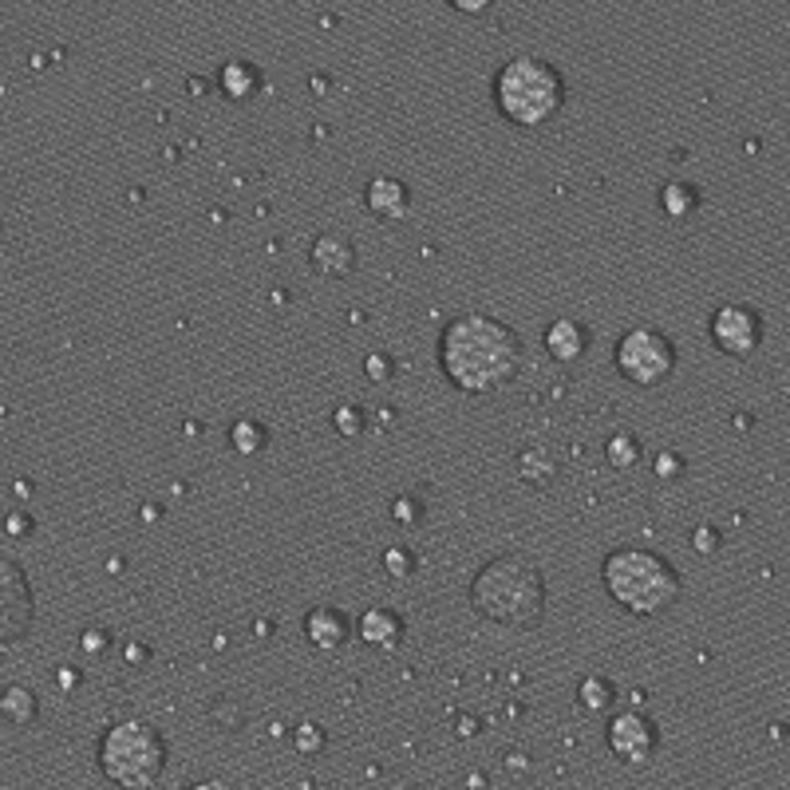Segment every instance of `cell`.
Returning a JSON list of instances; mask_svg holds the SVG:
<instances>
[{
	"label": "cell",
	"mask_w": 790,
	"mask_h": 790,
	"mask_svg": "<svg viewBox=\"0 0 790 790\" xmlns=\"http://www.w3.org/2000/svg\"><path fill=\"white\" fill-rule=\"evenodd\" d=\"M522 360V336L487 312H458L439 333V368L451 387L467 395H490L514 384Z\"/></svg>",
	"instance_id": "1"
},
{
	"label": "cell",
	"mask_w": 790,
	"mask_h": 790,
	"mask_svg": "<svg viewBox=\"0 0 790 790\" xmlns=\"http://www.w3.org/2000/svg\"><path fill=\"white\" fill-rule=\"evenodd\" d=\"M470 609L494 624L530 633L546 617V573L530 553H494L470 577Z\"/></svg>",
	"instance_id": "2"
},
{
	"label": "cell",
	"mask_w": 790,
	"mask_h": 790,
	"mask_svg": "<svg viewBox=\"0 0 790 790\" xmlns=\"http://www.w3.org/2000/svg\"><path fill=\"white\" fill-rule=\"evenodd\" d=\"M490 95L506 123L534 131L562 115V107L570 104V84L546 56L518 52L499 63V72L490 80Z\"/></svg>",
	"instance_id": "3"
},
{
	"label": "cell",
	"mask_w": 790,
	"mask_h": 790,
	"mask_svg": "<svg viewBox=\"0 0 790 790\" xmlns=\"http://www.w3.org/2000/svg\"><path fill=\"white\" fill-rule=\"evenodd\" d=\"M601 582L624 613L633 617H656L672 609L684 592L677 565L665 553L648 546H617L601 558Z\"/></svg>",
	"instance_id": "4"
},
{
	"label": "cell",
	"mask_w": 790,
	"mask_h": 790,
	"mask_svg": "<svg viewBox=\"0 0 790 790\" xmlns=\"http://www.w3.org/2000/svg\"><path fill=\"white\" fill-rule=\"evenodd\" d=\"M95 763L119 790H146L167 767V739L146 719H115L99 735Z\"/></svg>",
	"instance_id": "5"
},
{
	"label": "cell",
	"mask_w": 790,
	"mask_h": 790,
	"mask_svg": "<svg viewBox=\"0 0 790 790\" xmlns=\"http://www.w3.org/2000/svg\"><path fill=\"white\" fill-rule=\"evenodd\" d=\"M613 364L629 384L656 387L677 372V344H672L668 333L653 328V324H636V328H629L617 340Z\"/></svg>",
	"instance_id": "6"
},
{
	"label": "cell",
	"mask_w": 790,
	"mask_h": 790,
	"mask_svg": "<svg viewBox=\"0 0 790 790\" xmlns=\"http://www.w3.org/2000/svg\"><path fill=\"white\" fill-rule=\"evenodd\" d=\"M36 621V597L24 565L12 553L0 550V656H9L32 633Z\"/></svg>",
	"instance_id": "7"
},
{
	"label": "cell",
	"mask_w": 790,
	"mask_h": 790,
	"mask_svg": "<svg viewBox=\"0 0 790 790\" xmlns=\"http://www.w3.org/2000/svg\"><path fill=\"white\" fill-rule=\"evenodd\" d=\"M707 336L723 356H735V360H747L755 356V348L763 344V316L759 309H751L743 301H728L719 304L707 321Z\"/></svg>",
	"instance_id": "8"
},
{
	"label": "cell",
	"mask_w": 790,
	"mask_h": 790,
	"mask_svg": "<svg viewBox=\"0 0 790 790\" xmlns=\"http://www.w3.org/2000/svg\"><path fill=\"white\" fill-rule=\"evenodd\" d=\"M605 743H609V751H613L621 763L645 767L656 751H660V728H656L645 711H621V716L609 719Z\"/></svg>",
	"instance_id": "9"
},
{
	"label": "cell",
	"mask_w": 790,
	"mask_h": 790,
	"mask_svg": "<svg viewBox=\"0 0 790 790\" xmlns=\"http://www.w3.org/2000/svg\"><path fill=\"white\" fill-rule=\"evenodd\" d=\"M301 633H304V641H309V648H316V653H336V648L348 645V636L356 633V624L348 621V613H340L336 605H316V609L304 613Z\"/></svg>",
	"instance_id": "10"
},
{
	"label": "cell",
	"mask_w": 790,
	"mask_h": 790,
	"mask_svg": "<svg viewBox=\"0 0 790 790\" xmlns=\"http://www.w3.org/2000/svg\"><path fill=\"white\" fill-rule=\"evenodd\" d=\"M309 265L321 277H348L356 270V241L344 229H324L312 238Z\"/></svg>",
	"instance_id": "11"
},
{
	"label": "cell",
	"mask_w": 790,
	"mask_h": 790,
	"mask_svg": "<svg viewBox=\"0 0 790 790\" xmlns=\"http://www.w3.org/2000/svg\"><path fill=\"white\" fill-rule=\"evenodd\" d=\"M541 344H546L550 360H558V364H577V360H585V352H589L592 333L582 316H558V321H550Z\"/></svg>",
	"instance_id": "12"
},
{
	"label": "cell",
	"mask_w": 790,
	"mask_h": 790,
	"mask_svg": "<svg viewBox=\"0 0 790 790\" xmlns=\"http://www.w3.org/2000/svg\"><path fill=\"white\" fill-rule=\"evenodd\" d=\"M356 636H360L368 648L395 653V648L404 645L407 621L395 613V609H387V605H372V609H364V613H360V621H356Z\"/></svg>",
	"instance_id": "13"
},
{
	"label": "cell",
	"mask_w": 790,
	"mask_h": 790,
	"mask_svg": "<svg viewBox=\"0 0 790 790\" xmlns=\"http://www.w3.org/2000/svg\"><path fill=\"white\" fill-rule=\"evenodd\" d=\"M364 206L372 210L375 218L404 222L407 214H411V187L395 175H375V178H368V187H364Z\"/></svg>",
	"instance_id": "14"
},
{
	"label": "cell",
	"mask_w": 790,
	"mask_h": 790,
	"mask_svg": "<svg viewBox=\"0 0 790 790\" xmlns=\"http://www.w3.org/2000/svg\"><path fill=\"white\" fill-rule=\"evenodd\" d=\"M558 475H562V463H558V455H553L546 443H530V447H522L518 479L526 482V487H550V482H558Z\"/></svg>",
	"instance_id": "15"
},
{
	"label": "cell",
	"mask_w": 790,
	"mask_h": 790,
	"mask_svg": "<svg viewBox=\"0 0 790 790\" xmlns=\"http://www.w3.org/2000/svg\"><path fill=\"white\" fill-rule=\"evenodd\" d=\"M218 87L222 95H229V99H253V95L261 92V72L258 63L250 60H226L218 68Z\"/></svg>",
	"instance_id": "16"
},
{
	"label": "cell",
	"mask_w": 790,
	"mask_h": 790,
	"mask_svg": "<svg viewBox=\"0 0 790 790\" xmlns=\"http://www.w3.org/2000/svg\"><path fill=\"white\" fill-rule=\"evenodd\" d=\"M36 716H40V699H36L32 687L9 684L0 692V719H4L9 728H32Z\"/></svg>",
	"instance_id": "17"
},
{
	"label": "cell",
	"mask_w": 790,
	"mask_h": 790,
	"mask_svg": "<svg viewBox=\"0 0 790 790\" xmlns=\"http://www.w3.org/2000/svg\"><path fill=\"white\" fill-rule=\"evenodd\" d=\"M656 202H660V210H665V218L687 222L699 210L704 198H699V187H692V182H665L660 194H656Z\"/></svg>",
	"instance_id": "18"
},
{
	"label": "cell",
	"mask_w": 790,
	"mask_h": 790,
	"mask_svg": "<svg viewBox=\"0 0 790 790\" xmlns=\"http://www.w3.org/2000/svg\"><path fill=\"white\" fill-rule=\"evenodd\" d=\"M229 447H234V455H241V458L261 455V451L270 447V427L253 416L234 419V423H229Z\"/></svg>",
	"instance_id": "19"
},
{
	"label": "cell",
	"mask_w": 790,
	"mask_h": 790,
	"mask_svg": "<svg viewBox=\"0 0 790 790\" xmlns=\"http://www.w3.org/2000/svg\"><path fill=\"white\" fill-rule=\"evenodd\" d=\"M577 704H582V711H589V716H601V711H609V707L617 704V684L609 677H601V672H589V677H582V684H577Z\"/></svg>",
	"instance_id": "20"
},
{
	"label": "cell",
	"mask_w": 790,
	"mask_h": 790,
	"mask_svg": "<svg viewBox=\"0 0 790 790\" xmlns=\"http://www.w3.org/2000/svg\"><path fill=\"white\" fill-rule=\"evenodd\" d=\"M605 458L617 470H633L645 458V443H641L636 431H613V435L605 439Z\"/></svg>",
	"instance_id": "21"
},
{
	"label": "cell",
	"mask_w": 790,
	"mask_h": 790,
	"mask_svg": "<svg viewBox=\"0 0 790 790\" xmlns=\"http://www.w3.org/2000/svg\"><path fill=\"white\" fill-rule=\"evenodd\" d=\"M292 747H297V755H304V759H316V755H324V747H328V731H324L321 723H312V719H301V723L292 728Z\"/></svg>",
	"instance_id": "22"
},
{
	"label": "cell",
	"mask_w": 790,
	"mask_h": 790,
	"mask_svg": "<svg viewBox=\"0 0 790 790\" xmlns=\"http://www.w3.org/2000/svg\"><path fill=\"white\" fill-rule=\"evenodd\" d=\"M384 570H387V577H395V582L416 577V570H419L416 550H411V546H387V550H384Z\"/></svg>",
	"instance_id": "23"
},
{
	"label": "cell",
	"mask_w": 790,
	"mask_h": 790,
	"mask_svg": "<svg viewBox=\"0 0 790 790\" xmlns=\"http://www.w3.org/2000/svg\"><path fill=\"white\" fill-rule=\"evenodd\" d=\"M333 427L344 439H360L368 431V411L360 404H340L333 411Z\"/></svg>",
	"instance_id": "24"
},
{
	"label": "cell",
	"mask_w": 790,
	"mask_h": 790,
	"mask_svg": "<svg viewBox=\"0 0 790 790\" xmlns=\"http://www.w3.org/2000/svg\"><path fill=\"white\" fill-rule=\"evenodd\" d=\"M210 723H218V731H241L246 728V707L234 704L229 696H218L210 704Z\"/></svg>",
	"instance_id": "25"
},
{
	"label": "cell",
	"mask_w": 790,
	"mask_h": 790,
	"mask_svg": "<svg viewBox=\"0 0 790 790\" xmlns=\"http://www.w3.org/2000/svg\"><path fill=\"white\" fill-rule=\"evenodd\" d=\"M423 499L419 494H411V490H404V494H395V502H392V518H395V526H404V530H411V526H419L423 522Z\"/></svg>",
	"instance_id": "26"
},
{
	"label": "cell",
	"mask_w": 790,
	"mask_h": 790,
	"mask_svg": "<svg viewBox=\"0 0 790 790\" xmlns=\"http://www.w3.org/2000/svg\"><path fill=\"white\" fill-rule=\"evenodd\" d=\"M692 550L696 553H707V558H711V553H719L723 550V530H719L716 522H696V526H692Z\"/></svg>",
	"instance_id": "27"
},
{
	"label": "cell",
	"mask_w": 790,
	"mask_h": 790,
	"mask_svg": "<svg viewBox=\"0 0 790 790\" xmlns=\"http://www.w3.org/2000/svg\"><path fill=\"white\" fill-rule=\"evenodd\" d=\"M364 375L372 380V384H384V380H392V375H395V356L384 352V348H372V352L364 356Z\"/></svg>",
	"instance_id": "28"
},
{
	"label": "cell",
	"mask_w": 790,
	"mask_h": 790,
	"mask_svg": "<svg viewBox=\"0 0 790 790\" xmlns=\"http://www.w3.org/2000/svg\"><path fill=\"white\" fill-rule=\"evenodd\" d=\"M653 470H656V479H684L687 475V458L680 455V451H672V447H665L660 455H656V463H653Z\"/></svg>",
	"instance_id": "29"
},
{
	"label": "cell",
	"mask_w": 790,
	"mask_h": 790,
	"mask_svg": "<svg viewBox=\"0 0 790 790\" xmlns=\"http://www.w3.org/2000/svg\"><path fill=\"white\" fill-rule=\"evenodd\" d=\"M80 648H84L87 656H104L107 648H111V633H107V629H87L84 636H80Z\"/></svg>",
	"instance_id": "30"
},
{
	"label": "cell",
	"mask_w": 790,
	"mask_h": 790,
	"mask_svg": "<svg viewBox=\"0 0 790 790\" xmlns=\"http://www.w3.org/2000/svg\"><path fill=\"white\" fill-rule=\"evenodd\" d=\"M182 790H241V787H234V782H226V779H202V782H190V787H182Z\"/></svg>",
	"instance_id": "31"
},
{
	"label": "cell",
	"mask_w": 790,
	"mask_h": 790,
	"mask_svg": "<svg viewBox=\"0 0 790 790\" xmlns=\"http://www.w3.org/2000/svg\"><path fill=\"white\" fill-rule=\"evenodd\" d=\"M479 716H458V739H470V735H479Z\"/></svg>",
	"instance_id": "32"
},
{
	"label": "cell",
	"mask_w": 790,
	"mask_h": 790,
	"mask_svg": "<svg viewBox=\"0 0 790 790\" xmlns=\"http://www.w3.org/2000/svg\"><path fill=\"white\" fill-rule=\"evenodd\" d=\"M506 763H510V770H518V775H526V770H530V763H526V755H522V751H510Z\"/></svg>",
	"instance_id": "33"
},
{
	"label": "cell",
	"mask_w": 790,
	"mask_h": 790,
	"mask_svg": "<svg viewBox=\"0 0 790 790\" xmlns=\"http://www.w3.org/2000/svg\"><path fill=\"white\" fill-rule=\"evenodd\" d=\"M56 684H60V687H75V684H80V677H75L72 668H60V672H56Z\"/></svg>",
	"instance_id": "34"
},
{
	"label": "cell",
	"mask_w": 790,
	"mask_h": 790,
	"mask_svg": "<svg viewBox=\"0 0 790 790\" xmlns=\"http://www.w3.org/2000/svg\"><path fill=\"white\" fill-rule=\"evenodd\" d=\"M455 9L458 12H487L490 4H487V0H475V4H467V0H455Z\"/></svg>",
	"instance_id": "35"
},
{
	"label": "cell",
	"mask_w": 790,
	"mask_h": 790,
	"mask_svg": "<svg viewBox=\"0 0 790 790\" xmlns=\"http://www.w3.org/2000/svg\"><path fill=\"white\" fill-rule=\"evenodd\" d=\"M127 653H131V660H139V665H143L146 656H151V648H146V645H127L123 656H127Z\"/></svg>",
	"instance_id": "36"
},
{
	"label": "cell",
	"mask_w": 790,
	"mask_h": 790,
	"mask_svg": "<svg viewBox=\"0 0 790 790\" xmlns=\"http://www.w3.org/2000/svg\"><path fill=\"white\" fill-rule=\"evenodd\" d=\"M28 526H32V522L24 518V514H12V518H9V530H16V534H21V530H28Z\"/></svg>",
	"instance_id": "37"
}]
</instances>
